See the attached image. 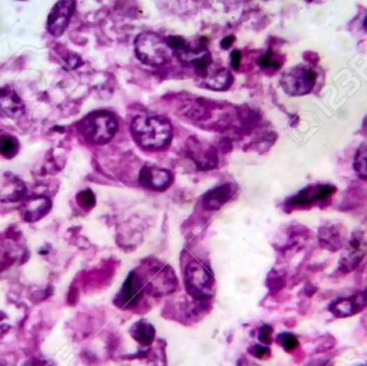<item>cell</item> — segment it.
<instances>
[{
	"label": "cell",
	"mask_w": 367,
	"mask_h": 366,
	"mask_svg": "<svg viewBox=\"0 0 367 366\" xmlns=\"http://www.w3.org/2000/svg\"><path fill=\"white\" fill-rule=\"evenodd\" d=\"M130 130L135 142L145 150H163L173 137L172 125L163 116L139 115L131 121Z\"/></svg>",
	"instance_id": "1"
},
{
	"label": "cell",
	"mask_w": 367,
	"mask_h": 366,
	"mask_svg": "<svg viewBox=\"0 0 367 366\" xmlns=\"http://www.w3.org/2000/svg\"><path fill=\"white\" fill-rule=\"evenodd\" d=\"M77 129L89 142L105 144L114 138L119 129V121L113 113L95 111L80 121Z\"/></svg>",
	"instance_id": "2"
},
{
	"label": "cell",
	"mask_w": 367,
	"mask_h": 366,
	"mask_svg": "<svg viewBox=\"0 0 367 366\" xmlns=\"http://www.w3.org/2000/svg\"><path fill=\"white\" fill-rule=\"evenodd\" d=\"M135 49L137 59L149 66L163 65L173 55L167 39L153 31L140 33L135 38Z\"/></svg>",
	"instance_id": "3"
},
{
	"label": "cell",
	"mask_w": 367,
	"mask_h": 366,
	"mask_svg": "<svg viewBox=\"0 0 367 366\" xmlns=\"http://www.w3.org/2000/svg\"><path fill=\"white\" fill-rule=\"evenodd\" d=\"M317 73L308 66H295L285 71L280 77V85L290 96H304L316 85Z\"/></svg>",
	"instance_id": "4"
},
{
	"label": "cell",
	"mask_w": 367,
	"mask_h": 366,
	"mask_svg": "<svg viewBox=\"0 0 367 366\" xmlns=\"http://www.w3.org/2000/svg\"><path fill=\"white\" fill-rule=\"evenodd\" d=\"M186 287L191 296L197 299H207L211 296V288L214 286V278L211 270L202 264L193 262L187 266L185 272Z\"/></svg>",
	"instance_id": "5"
},
{
	"label": "cell",
	"mask_w": 367,
	"mask_h": 366,
	"mask_svg": "<svg viewBox=\"0 0 367 366\" xmlns=\"http://www.w3.org/2000/svg\"><path fill=\"white\" fill-rule=\"evenodd\" d=\"M367 254V236L362 231H356L343 252L340 260V270L349 273L356 270Z\"/></svg>",
	"instance_id": "6"
},
{
	"label": "cell",
	"mask_w": 367,
	"mask_h": 366,
	"mask_svg": "<svg viewBox=\"0 0 367 366\" xmlns=\"http://www.w3.org/2000/svg\"><path fill=\"white\" fill-rule=\"evenodd\" d=\"M336 192V188L332 185H309L302 189L298 194L291 197L287 204L290 208H307L315 203L328 200Z\"/></svg>",
	"instance_id": "7"
},
{
	"label": "cell",
	"mask_w": 367,
	"mask_h": 366,
	"mask_svg": "<svg viewBox=\"0 0 367 366\" xmlns=\"http://www.w3.org/2000/svg\"><path fill=\"white\" fill-rule=\"evenodd\" d=\"M186 147L189 156L200 170H209L217 166L218 155L213 145L190 138L187 141Z\"/></svg>",
	"instance_id": "8"
},
{
	"label": "cell",
	"mask_w": 367,
	"mask_h": 366,
	"mask_svg": "<svg viewBox=\"0 0 367 366\" xmlns=\"http://www.w3.org/2000/svg\"><path fill=\"white\" fill-rule=\"evenodd\" d=\"M75 8V1H59L56 3L47 19L49 33L56 37L61 36L69 25Z\"/></svg>",
	"instance_id": "9"
},
{
	"label": "cell",
	"mask_w": 367,
	"mask_h": 366,
	"mask_svg": "<svg viewBox=\"0 0 367 366\" xmlns=\"http://www.w3.org/2000/svg\"><path fill=\"white\" fill-rule=\"evenodd\" d=\"M140 184L151 190L163 192L173 182L172 173L165 169L145 166L140 171Z\"/></svg>",
	"instance_id": "10"
},
{
	"label": "cell",
	"mask_w": 367,
	"mask_h": 366,
	"mask_svg": "<svg viewBox=\"0 0 367 366\" xmlns=\"http://www.w3.org/2000/svg\"><path fill=\"white\" fill-rule=\"evenodd\" d=\"M346 229L343 224H324L319 230V242L321 246L331 252L340 250L346 242Z\"/></svg>",
	"instance_id": "11"
},
{
	"label": "cell",
	"mask_w": 367,
	"mask_h": 366,
	"mask_svg": "<svg viewBox=\"0 0 367 366\" xmlns=\"http://www.w3.org/2000/svg\"><path fill=\"white\" fill-rule=\"evenodd\" d=\"M367 305V289L354 296L333 302L330 310L337 317H348L354 315Z\"/></svg>",
	"instance_id": "12"
},
{
	"label": "cell",
	"mask_w": 367,
	"mask_h": 366,
	"mask_svg": "<svg viewBox=\"0 0 367 366\" xmlns=\"http://www.w3.org/2000/svg\"><path fill=\"white\" fill-rule=\"evenodd\" d=\"M142 290V282L140 280L139 276L135 274V272H133L126 280L125 284H123V288L117 296V301L119 302L121 307H133L141 300Z\"/></svg>",
	"instance_id": "13"
},
{
	"label": "cell",
	"mask_w": 367,
	"mask_h": 366,
	"mask_svg": "<svg viewBox=\"0 0 367 366\" xmlns=\"http://www.w3.org/2000/svg\"><path fill=\"white\" fill-rule=\"evenodd\" d=\"M25 113V105L13 89H0V114L9 119H17Z\"/></svg>",
	"instance_id": "14"
},
{
	"label": "cell",
	"mask_w": 367,
	"mask_h": 366,
	"mask_svg": "<svg viewBox=\"0 0 367 366\" xmlns=\"http://www.w3.org/2000/svg\"><path fill=\"white\" fill-rule=\"evenodd\" d=\"M234 195V186L231 184L221 185L211 189L203 198V206L207 210H218L228 202Z\"/></svg>",
	"instance_id": "15"
},
{
	"label": "cell",
	"mask_w": 367,
	"mask_h": 366,
	"mask_svg": "<svg viewBox=\"0 0 367 366\" xmlns=\"http://www.w3.org/2000/svg\"><path fill=\"white\" fill-rule=\"evenodd\" d=\"M51 206V201L45 197L29 199L23 206V218L27 222H37L49 213Z\"/></svg>",
	"instance_id": "16"
},
{
	"label": "cell",
	"mask_w": 367,
	"mask_h": 366,
	"mask_svg": "<svg viewBox=\"0 0 367 366\" xmlns=\"http://www.w3.org/2000/svg\"><path fill=\"white\" fill-rule=\"evenodd\" d=\"M201 81H202L203 86L207 89L218 91H225L232 85L233 75L228 69L221 68V69L207 73V75L203 77Z\"/></svg>",
	"instance_id": "17"
},
{
	"label": "cell",
	"mask_w": 367,
	"mask_h": 366,
	"mask_svg": "<svg viewBox=\"0 0 367 366\" xmlns=\"http://www.w3.org/2000/svg\"><path fill=\"white\" fill-rule=\"evenodd\" d=\"M133 335L140 344L149 345L155 338V330L149 322L140 321L133 327Z\"/></svg>",
	"instance_id": "18"
},
{
	"label": "cell",
	"mask_w": 367,
	"mask_h": 366,
	"mask_svg": "<svg viewBox=\"0 0 367 366\" xmlns=\"http://www.w3.org/2000/svg\"><path fill=\"white\" fill-rule=\"evenodd\" d=\"M354 168L357 174L363 180H367V143L361 145L354 157Z\"/></svg>",
	"instance_id": "19"
},
{
	"label": "cell",
	"mask_w": 367,
	"mask_h": 366,
	"mask_svg": "<svg viewBox=\"0 0 367 366\" xmlns=\"http://www.w3.org/2000/svg\"><path fill=\"white\" fill-rule=\"evenodd\" d=\"M19 151L17 140L11 135H3L0 138V154L6 158H13Z\"/></svg>",
	"instance_id": "20"
},
{
	"label": "cell",
	"mask_w": 367,
	"mask_h": 366,
	"mask_svg": "<svg viewBox=\"0 0 367 366\" xmlns=\"http://www.w3.org/2000/svg\"><path fill=\"white\" fill-rule=\"evenodd\" d=\"M77 201L79 203V206L83 208H91L95 206L96 204V197L93 192H91V189H87L83 192H80L77 196Z\"/></svg>",
	"instance_id": "21"
},
{
	"label": "cell",
	"mask_w": 367,
	"mask_h": 366,
	"mask_svg": "<svg viewBox=\"0 0 367 366\" xmlns=\"http://www.w3.org/2000/svg\"><path fill=\"white\" fill-rule=\"evenodd\" d=\"M279 341H280V345L288 352L293 351V350L297 349L300 346L298 338L290 333L281 334L279 336Z\"/></svg>",
	"instance_id": "22"
},
{
	"label": "cell",
	"mask_w": 367,
	"mask_h": 366,
	"mask_svg": "<svg viewBox=\"0 0 367 366\" xmlns=\"http://www.w3.org/2000/svg\"><path fill=\"white\" fill-rule=\"evenodd\" d=\"M259 65H260V67L271 68V69H274V70H277V69L280 68V63L275 59L274 55L271 51L267 52L264 56L259 59Z\"/></svg>",
	"instance_id": "23"
},
{
	"label": "cell",
	"mask_w": 367,
	"mask_h": 366,
	"mask_svg": "<svg viewBox=\"0 0 367 366\" xmlns=\"http://www.w3.org/2000/svg\"><path fill=\"white\" fill-rule=\"evenodd\" d=\"M272 327L270 326H264L260 331V341L264 344L271 343V334H272Z\"/></svg>",
	"instance_id": "24"
},
{
	"label": "cell",
	"mask_w": 367,
	"mask_h": 366,
	"mask_svg": "<svg viewBox=\"0 0 367 366\" xmlns=\"http://www.w3.org/2000/svg\"><path fill=\"white\" fill-rule=\"evenodd\" d=\"M241 59H242V54H241V52L235 49V51L231 53V66H232L233 69H235V70H239V65H241Z\"/></svg>",
	"instance_id": "25"
},
{
	"label": "cell",
	"mask_w": 367,
	"mask_h": 366,
	"mask_svg": "<svg viewBox=\"0 0 367 366\" xmlns=\"http://www.w3.org/2000/svg\"><path fill=\"white\" fill-rule=\"evenodd\" d=\"M234 36H228V37L223 38L220 43V47H223V49H229V47L234 43Z\"/></svg>",
	"instance_id": "26"
},
{
	"label": "cell",
	"mask_w": 367,
	"mask_h": 366,
	"mask_svg": "<svg viewBox=\"0 0 367 366\" xmlns=\"http://www.w3.org/2000/svg\"><path fill=\"white\" fill-rule=\"evenodd\" d=\"M269 352H270L269 348L263 347V346H258V347L256 348L255 355H256V357L259 358V359H262V358L264 357L265 355H267Z\"/></svg>",
	"instance_id": "27"
},
{
	"label": "cell",
	"mask_w": 367,
	"mask_h": 366,
	"mask_svg": "<svg viewBox=\"0 0 367 366\" xmlns=\"http://www.w3.org/2000/svg\"><path fill=\"white\" fill-rule=\"evenodd\" d=\"M363 25H364L365 31H367V15L365 17L364 22H363Z\"/></svg>",
	"instance_id": "28"
},
{
	"label": "cell",
	"mask_w": 367,
	"mask_h": 366,
	"mask_svg": "<svg viewBox=\"0 0 367 366\" xmlns=\"http://www.w3.org/2000/svg\"><path fill=\"white\" fill-rule=\"evenodd\" d=\"M323 366H332V363H331V362H330V363L324 364V365H323Z\"/></svg>",
	"instance_id": "29"
},
{
	"label": "cell",
	"mask_w": 367,
	"mask_h": 366,
	"mask_svg": "<svg viewBox=\"0 0 367 366\" xmlns=\"http://www.w3.org/2000/svg\"><path fill=\"white\" fill-rule=\"evenodd\" d=\"M33 366H47V364H40V365H33Z\"/></svg>",
	"instance_id": "30"
}]
</instances>
